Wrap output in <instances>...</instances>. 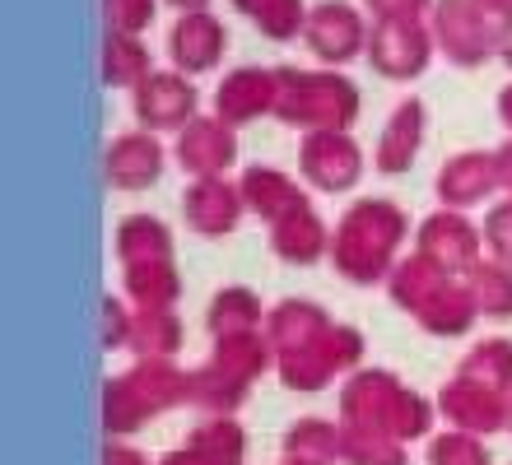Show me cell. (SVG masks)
Wrapping results in <instances>:
<instances>
[{
	"instance_id": "d6a6232c",
	"label": "cell",
	"mask_w": 512,
	"mask_h": 465,
	"mask_svg": "<svg viewBox=\"0 0 512 465\" xmlns=\"http://www.w3.org/2000/svg\"><path fill=\"white\" fill-rule=\"evenodd\" d=\"M485 242H489V252L499 256V261H508V266H512V200H503V205H494V210H489Z\"/></svg>"
},
{
	"instance_id": "f1b7e54d",
	"label": "cell",
	"mask_w": 512,
	"mask_h": 465,
	"mask_svg": "<svg viewBox=\"0 0 512 465\" xmlns=\"http://www.w3.org/2000/svg\"><path fill=\"white\" fill-rule=\"evenodd\" d=\"M475 303L489 317H512V266L494 261V266H475Z\"/></svg>"
},
{
	"instance_id": "ab89813d",
	"label": "cell",
	"mask_w": 512,
	"mask_h": 465,
	"mask_svg": "<svg viewBox=\"0 0 512 465\" xmlns=\"http://www.w3.org/2000/svg\"><path fill=\"white\" fill-rule=\"evenodd\" d=\"M168 5H177V10H205V5H210V0H168Z\"/></svg>"
},
{
	"instance_id": "4dcf8cb0",
	"label": "cell",
	"mask_w": 512,
	"mask_h": 465,
	"mask_svg": "<svg viewBox=\"0 0 512 465\" xmlns=\"http://www.w3.org/2000/svg\"><path fill=\"white\" fill-rule=\"evenodd\" d=\"M429 465H489V461H485V447H480L475 438H466V433H447V438L433 442Z\"/></svg>"
},
{
	"instance_id": "f35d334b",
	"label": "cell",
	"mask_w": 512,
	"mask_h": 465,
	"mask_svg": "<svg viewBox=\"0 0 512 465\" xmlns=\"http://www.w3.org/2000/svg\"><path fill=\"white\" fill-rule=\"evenodd\" d=\"M499 56H503V61H508V66H512V19H508V24H503V33H499Z\"/></svg>"
},
{
	"instance_id": "8d00e7d4",
	"label": "cell",
	"mask_w": 512,
	"mask_h": 465,
	"mask_svg": "<svg viewBox=\"0 0 512 465\" xmlns=\"http://www.w3.org/2000/svg\"><path fill=\"white\" fill-rule=\"evenodd\" d=\"M163 465H224V461H210V456H201V452H177V456H168Z\"/></svg>"
},
{
	"instance_id": "e575fe53",
	"label": "cell",
	"mask_w": 512,
	"mask_h": 465,
	"mask_svg": "<svg viewBox=\"0 0 512 465\" xmlns=\"http://www.w3.org/2000/svg\"><path fill=\"white\" fill-rule=\"evenodd\" d=\"M494 173H499V186H508V191H512V140L499 149V154H494Z\"/></svg>"
},
{
	"instance_id": "5bb4252c",
	"label": "cell",
	"mask_w": 512,
	"mask_h": 465,
	"mask_svg": "<svg viewBox=\"0 0 512 465\" xmlns=\"http://www.w3.org/2000/svg\"><path fill=\"white\" fill-rule=\"evenodd\" d=\"M419 247L429 261H438L443 270H475L480 266V238L475 228L457 214H433L424 233H419Z\"/></svg>"
},
{
	"instance_id": "8992f818",
	"label": "cell",
	"mask_w": 512,
	"mask_h": 465,
	"mask_svg": "<svg viewBox=\"0 0 512 465\" xmlns=\"http://www.w3.org/2000/svg\"><path fill=\"white\" fill-rule=\"evenodd\" d=\"M303 177L322 191H350L364 177V154L345 131H312L298 149Z\"/></svg>"
},
{
	"instance_id": "d590c367",
	"label": "cell",
	"mask_w": 512,
	"mask_h": 465,
	"mask_svg": "<svg viewBox=\"0 0 512 465\" xmlns=\"http://www.w3.org/2000/svg\"><path fill=\"white\" fill-rule=\"evenodd\" d=\"M108 465H145V456L131 452V447H112V452H108Z\"/></svg>"
},
{
	"instance_id": "9c48e42d",
	"label": "cell",
	"mask_w": 512,
	"mask_h": 465,
	"mask_svg": "<svg viewBox=\"0 0 512 465\" xmlns=\"http://www.w3.org/2000/svg\"><path fill=\"white\" fill-rule=\"evenodd\" d=\"M303 38H308V47L322 56L326 66H340V61H354L359 47H364V19L350 5H340V0H326V5H317L308 14Z\"/></svg>"
},
{
	"instance_id": "44dd1931",
	"label": "cell",
	"mask_w": 512,
	"mask_h": 465,
	"mask_svg": "<svg viewBox=\"0 0 512 465\" xmlns=\"http://www.w3.org/2000/svg\"><path fill=\"white\" fill-rule=\"evenodd\" d=\"M117 252L126 256V266H135V261H173V238H168V228L159 219L131 214L117 228Z\"/></svg>"
},
{
	"instance_id": "277c9868",
	"label": "cell",
	"mask_w": 512,
	"mask_h": 465,
	"mask_svg": "<svg viewBox=\"0 0 512 465\" xmlns=\"http://www.w3.org/2000/svg\"><path fill=\"white\" fill-rule=\"evenodd\" d=\"M177 400H191V377H182V372L154 359L145 368H135L131 377H117L108 386V428L112 433H131L154 410H168Z\"/></svg>"
},
{
	"instance_id": "8fae6325",
	"label": "cell",
	"mask_w": 512,
	"mask_h": 465,
	"mask_svg": "<svg viewBox=\"0 0 512 465\" xmlns=\"http://www.w3.org/2000/svg\"><path fill=\"white\" fill-rule=\"evenodd\" d=\"M373 66L391 80H415L419 70L429 66V33L419 24H396V19H382L378 33H373Z\"/></svg>"
},
{
	"instance_id": "ba28073f",
	"label": "cell",
	"mask_w": 512,
	"mask_h": 465,
	"mask_svg": "<svg viewBox=\"0 0 512 465\" xmlns=\"http://www.w3.org/2000/svg\"><path fill=\"white\" fill-rule=\"evenodd\" d=\"M168 56L182 75H205L224 61V24L210 10L182 14L168 33Z\"/></svg>"
},
{
	"instance_id": "e0dca14e",
	"label": "cell",
	"mask_w": 512,
	"mask_h": 465,
	"mask_svg": "<svg viewBox=\"0 0 512 465\" xmlns=\"http://www.w3.org/2000/svg\"><path fill=\"white\" fill-rule=\"evenodd\" d=\"M499 186L494 173V154H461L438 173V200L443 205H475Z\"/></svg>"
},
{
	"instance_id": "cb8c5ba5",
	"label": "cell",
	"mask_w": 512,
	"mask_h": 465,
	"mask_svg": "<svg viewBox=\"0 0 512 465\" xmlns=\"http://www.w3.org/2000/svg\"><path fill=\"white\" fill-rule=\"evenodd\" d=\"M457 377L475 386H489V391H508L512 386V345L508 340H485L480 349H471V359L461 363Z\"/></svg>"
},
{
	"instance_id": "3957f363",
	"label": "cell",
	"mask_w": 512,
	"mask_h": 465,
	"mask_svg": "<svg viewBox=\"0 0 512 465\" xmlns=\"http://www.w3.org/2000/svg\"><path fill=\"white\" fill-rule=\"evenodd\" d=\"M345 414H350V428H368L382 438H415L429 428V405L410 396L391 372L354 377L350 396H345Z\"/></svg>"
},
{
	"instance_id": "4316f807",
	"label": "cell",
	"mask_w": 512,
	"mask_h": 465,
	"mask_svg": "<svg viewBox=\"0 0 512 465\" xmlns=\"http://www.w3.org/2000/svg\"><path fill=\"white\" fill-rule=\"evenodd\" d=\"M261 321V303H256L252 289H224L210 307V331L224 340V335H252V326Z\"/></svg>"
},
{
	"instance_id": "83f0119b",
	"label": "cell",
	"mask_w": 512,
	"mask_h": 465,
	"mask_svg": "<svg viewBox=\"0 0 512 465\" xmlns=\"http://www.w3.org/2000/svg\"><path fill=\"white\" fill-rule=\"evenodd\" d=\"M103 70H108V84H145L149 80V56L145 47L126 33H112L108 38V56H103Z\"/></svg>"
},
{
	"instance_id": "9a60e30c",
	"label": "cell",
	"mask_w": 512,
	"mask_h": 465,
	"mask_svg": "<svg viewBox=\"0 0 512 465\" xmlns=\"http://www.w3.org/2000/svg\"><path fill=\"white\" fill-rule=\"evenodd\" d=\"M424 121H429V112H424L419 98H405V103L391 112L387 131H382V140H378V168L382 173L396 177L415 163L419 145H424Z\"/></svg>"
},
{
	"instance_id": "836d02e7",
	"label": "cell",
	"mask_w": 512,
	"mask_h": 465,
	"mask_svg": "<svg viewBox=\"0 0 512 465\" xmlns=\"http://www.w3.org/2000/svg\"><path fill=\"white\" fill-rule=\"evenodd\" d=\"M378 19H396V24H419V14L429 0H368Z\"/></svg>"
},
{
	"instance_id": "7c38bea8",
	"label": "cell",
	"mask_w": 512,
	"mask_h": 465,
	"mask_svg": "<svg viewBox=\"0 0 512 465\" xmlns=\"http://www.w3.org/2000/svg\"><path fill=\"white\" fill-rule=\"evenodd\" d=\"M177 159L182 168L196 177H219L238 159V145H233V126L219 117H196L177 140Z\"/></svg>"
},
{
	"instance_id": "52a82bcc",
	"label": "cell",
	"mask_w": 512,
	"mask_h": 465,
	"mask_svg": "<svg viewBox=\"0 0 512 465\" xmlns=\"http://www.w3.org/2000/svg\"><path fill=\"white\" fill-rule=\"evenodd\" d=\"M135 117L149 131H187L196 121V89L187 75H149L145 84H135Z\"/></svg>"
},
{
	"instance_id": "603a6c76",
	"label": "cell",
	"mask_w": 512,
	"mask_h": 465,
	"mask_svg": "<svg viewBox=\"0 0 512 465\" xmlns=\"http://www.w3.org/2000/svg\"><path fill=\"white\" fill-rule=\"evenodd\" d=\"M126 345L140 349V354H177V345H182V326H177V317L168 312V307H145V312L135 317Z\"/></svg>"
},
{
	"instance_id": "f546056e",
	"label": "cell",
	"mask_w": 512,
	"mask_h": 465,
	"mask_svg": "<svg viewBox=\"0 0 512 465\" xmlns=\"http://www.w3.org/2000/svg\"><path fill=\"white\" fill-rule=\"evenodd\" d=\"M340 456L350 465H405V452L382 433H368V428H350L340 438Z\"/></svg>"
},
{
	"instance_id": "ffe728a7",
	"label": "cell",
	"mask_w": 512,
	"mask_h": 465,
	"mask_svg": "<svg viewBox=\"0 0 512 465\" xmlns=\"http://www.w3.org/2000/svg\"><path fill=\"white\" fill-rule=\"evenodd\" d=\"M270 242H275V252L284 256V261H317V256L326 252V228H322V219L303 205V210H294V214H284L280 224H275V233H270Z\"/></svg>"
},
{
	"instance_id": "6da1fadb",
	"label": "cell",
	"mask_w": 512,
	"mask_h": 465,
	"mask_svg": "<svg viewBox=\"0 0 512 465\" xmlns=\"http://www.w3.org/2000/svg\"><path fill=\"white\" fill-rule=\"evenodd\" d=\"M405 238V214L391 200H359L336 233V266L354 284H378Z\"/></svg>"
},
{
	"instance_id": "1f68e13d",
	"label": "cell",
	"mask_w": 512,
	"mask_h": 465,
	"mask_svg": "<svg viewBox=\"0 0 512 465\" xmlns=\"http://www.w3.org/2000/svg\"><path fill=\"white\" fill-rule=\"evenodd\" d=\"M108 5V19H112V33H140V28H149V19H154V0H103Z\"/></svg>"
},
{
	"instance_id": "4fadbf2b",
	"label": "cell",
	"mask_w": 512,
	"mask_h": 465,
	"mask_svg": "<svg viewBox=\"0 0 512 465\" xmlns=\"http://www.w3.org/2000/svg\"><path fill=\"white\" fill-rule=\"evenodd\" d=\"M275 98H280V75H270V70H238V75H229L219 84L215 107H219V121L247 126L261 112H270Z\"/></svg>"
},
{
	"instance_id": "7a4b0ae2",
	"label": "cell",
	"mask_w": 512,
	"mask_h": 465,
	"mask_svg": "<svg viewBox=\"0 0 512 465\" xmlns=\"http://www.w3.org/2000/svg\"><path fill=\"white\" fill-rule=\"evenodd\" d=\"M280 75V112L289 126H308V131H345L359 117V93L340 75H308V70H275Z\"/></svg>"
},
{
	"instance_id": "60d3db41",
	"label": "cell",
	"mask_w": 512,
	"mask_h": 465,
	"mask_svg": "<svg viewBox=\"0 0 512 465\" xmlns=\"http://www.w3.org/2000/svg\"><path fill=\"white\" fill-rule=\"evenodd\" d=\"M289 465H303V461H289Z\"/></svg>"
},
{
	"instance_id": "ac0fdd59",
	"label": "cell",
	"mask_w": 512,
	"mask_h": 465,
	"mask_svg": "<svg viewBox=\"0 0 512 465\" xmlns=\"http://www.w3.org/2000/svg\"><path fill=\"white\" fill-rule=\"evenodd\" d=\"M108 173L112 186H122V191H145V186H154L163 177V149L149 135H126V140L112 145Z\"/></svg>"
},
{
	"instance_id": "484cf974",
	"label": "cell",
	"mask_w": 512,
	"mask_h": 465,
	"mask_svg": "<svg viewBox=\"0 0 512 465\" xmlns=\"http://www.w3.org/2000/svg\"><path fill=\"white\" fill-rule=\"evenodd\" d=\"M126 289L145 307H173L182 284L173 275V261H135V266H126Z\"/></svg>"
},
{
	"instance_id": "5b68a950",
	"label": "cell",
	"mask_w": 512,
	"mask_h": 465,
	"mask_svg": "<svg viewBox=\"0 0 512 465\" xmlns=\"http://www.w3.org/2000/svg\"><path fill=\"white\" fill-rule=\"evenodd\" d=\"M438 47H443L457 66H480L494 47H499V33L489 28V10L480 0H438Z\"/></svg>"
},
{
	"instance_id": "b9f144b4",
	"label": "cell",
	"mask_w": 512,
	"mask_h": 465,
	"mask_svg": "<svg viewBox=\"0 0 512 465\" xmlns=\"http://www.w3.org/2000/svg\"><path fill=\"white\" fill-rule=\"evenodd\" d=\"M508 419H512V410H508Z\"/></svg>"
},
{
	"instance_id": "30bf717a",
	"label": "cell",
	"mask_w": 512,
	"mask_h": 465,
	"mask_svg": "<svg viewBox=\"0 0 512 465\" xmlns=\"http://www.w3.org/2000/svg\"><path fill=\"white\" fill-rule=\"evenodd\" d=\"M182 210L201 238H224L243 214V186H229L219 177H196V186H187V196H182Z\"/></svg>"
},
{
	"instance_id": "2e32d148",
	"label": "cell",
	"mask_w": 512,
	"mask_h": 465,
	"mask_svg": "<svg viewBox=\"0 0 512 465\" xmlns=\"http://www.w3.org/2000/svg\"><path fill=\"white\" fill-rule=\"evenodd\" d=\"M443 410L457 428H471V433H494V428L508 424V410H503V391H489V386H475L466 377L443 391Z\"/></svg>"
},
{
	"instance_id": "d6986e66",
	"label": "cell",
	"mask_w": 512,
	"mask_h": 465,
	"mask_svg": "<svg viewBox=\"0 0 512 465\" xmlns=\"http://www.w3.org/2000/svg\"><path fill=\"white\" fill-rule=\"evenodd\" d=\"M243 200L252 205L256 214L275 219V224H280L284 214H294V210H303V205H308V200H303V191H298L289 177L270 173V168H252V173L243 177Z\"/></svg>"
},
{
	"instance_id": "7402d4cb",
	"label": "cell",
	"mask_w": 512,
	"mask_h": 465,
	"mask_svg": "<svg viewBox=\"0 0 512 465\" xmlns=\"http://www.w3.org/2000/svg\"><path fill=\"white\" fill-rule=\"evenodd\" d=\"M340 438H345V433H336V428L322 424V419H303V424L284 438V456H289V461H303V465H326L340 456Z\"/></svg>"
},
{
	"instance_id": "74e56055",
	"label": "cell",
	"mask_w": 512,
	"mask_h": 465,
	"mask_svg": "<svg viewBox=\"0 0 512 465\" xmlns=\"http://www.w3.org/2000/svg\"><path fill=\"white\" fill-rule=\"evenodd\" d=\"M499 117H503V126H508V131H512V84L499 93Z\"/></svg>"
},
{
	"instance_id": "d4e9b609",
	"label": "cell",
	"mask_w": 512,
	"mask_h": 465,
	"mask_svg": "<svg viewBox=\"0 0 512 465\" xmlns=\"http://www.w3.org/2000/svg\"><path fill=\"white\" fill-rule=\"evenodd\" d=\"M238 10H243L261 33H270V38H280V42H289L308 24L303 0H238Z\"/></svg>"
}]
</instances>
